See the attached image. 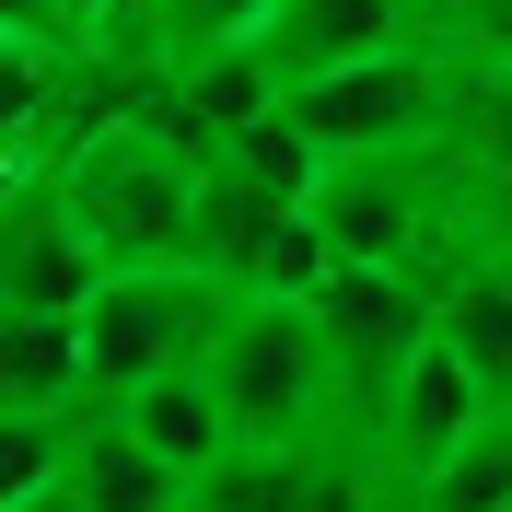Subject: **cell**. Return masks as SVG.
Segmentation results:
<instances>
[{
	"mask_svg": "<svg viewBox=\"0 0 512 512\" xmlns=\"http://www.w3.org/2000/svg\"><path fill=\"white\" fill-rule=\"evenodd\" d=\"M105 408H128V419H140V443L187 466V501H198V478H210V466L245 443V431H233V396L210 384V361H187V373H152V384H128V396H105Z\"/></svg>",
	"mask_w": 512,
	"mask_h": 512,
	"instance_id": "9",
	"label": "cell"
},
{
	"mask_svg": "<svg viewBox=\"0 0 512 512\" xmlns=\"http://www.w3.org/2000/svg\"><path fill=\"white\" fill-rule=\"evenodd\" d=\"M210 384L233 396L245 443H315L326 454V315H315V291H233L222 338H210Z\"/></svg>",
	"mask_w": 512,
	"mask_h": 512,
	"instance_id": "2",
	"label": "cell"
},
{
	"mask_svg": "<svg viewBox=\"0 0 512 512\" xmlns=\"http://www.w3.org/2000/svg\"><path fill=\"white\" fill-rule=\"evenodd\" d=\"M268 12H280V0H152L128 47H152L163 70H198V59H222V47H245Z\"/></svg>",
	"mask_w": 512,
	"mask_h": 512,
	"instance_id": "11",
	"label": "cell"
},
{
	"mask_svg": "<svg viewBox=\"0 0 512 512\" xmlns=\"http://www.w3.org/2000/svg\"><path fill=\"white\" fill-rule=\"evenodd\" d=\"M419 512H512V396L419 478Z\"/></svg>",
	"mask_w": 512,
	"mask_h": 512,
	"instance_id": "12",
	"label": "cell"
},
{
	"mask_svg": "<svg viewBox=\"0 0 512 512\" xmlns=\"http://www.w3.org/2000/svg\"><path fill=\"white\" fill-rule=\"evenodd\" d=\"M105 233L70 210L59 163H12V198H0V303H24V315H82L105 291Z\"/></svg>",
	"mask_w": 512,
	"mask_h": 512,
	"instance_id": "5",
	"label": "cell"
},
{
	"mask_svg": "<svg viewBox=\"0 0 512 512\" xmlns=\"http://www.w3.org/2000/svg\"><path fill=\"white\" fill-rule=\"evenodd\" d=\"M280 105L315 128L326 163H350V152H419V140L454 128V47L408 35V47H373V59H350V70L291 82Z\"/></svg>",
	"mask_w": 512,
	"mask_h": 512,
	"instance_id": "4",
	"label": "cell"
},
{
	"mask_svg": "<svg viewBox=\"0 0 512 512\" xmlns=\"http://www.w3.org/2000/svg\"><path fill=\"white\" fill-rule=\"evenodd\" d=\"M408 35H419V0H280L256 24V47H268V70H280V94H291V82L350 70L373 47H408Z\"/></svg>",
	"mask_w": 512,
	"mask_h": 512,
	"instance_id": "8",
	"label": "cell"
},
{
	"mask_svg": "<svg viewBox=\"0 0 512 512\" xmlns=\"http://www.w3.org/2000/svg\"><path fill=\"white\" fill-rule=\"evenodd\" d=\"M0 408H94L82 315H24V303H0Z\"/></svg>",
	"mask_w": 512,
	"mask_h": 512,
	"instance_id": "10",
	"label": "cell"
},
{
	"mask_svg": "<svg viewBox=\"0 0 512 512\" xmlns=\"http://www.w3.org/2000/svg\"><path fill=\"white\" fill-rule=\"evenodd\" d=\"M59 163V187L70 210L105 233V256H198V198H210V152H198L187 128H163V117H105L82 128Z\"/></svg>",
	"mask_w": 512,
	"mask_h": 512,
	"instance_id": "1",
	"label": "cell"
},
{
	"mask_svg": "<svg viewBox=\"0 0 512 512\" xmlns=\"http://www.w3.org/2000/svg\"><path fill=\"white\" fill-rule=\"evenodd\" d=\"M47 512H187V466L152 454L140 419L94 396V408L70 419V443H59V501Z\"/></svg>",
	"mask_w": 512,
	"mask_h": 512,
	"instance_id": "7",
	"label": "cell"
},
{
	"mask_svg": "<svg viewBox=\"0 0 512 512\" xmlns=\"http://www.w3.org/2000/svg\"><path fill=\"white\" fill-rule=\"evenodd\" d=\"M419 35L454 47L466 70H489V59H512V0H419Z\"/></svg>",
	"mask_w": 512,
	"mask_h": 512,
	"instance_id": "13",
	"label": "cell"
},
{
	"mask_svg": "<svg viewBox=\"0 0 512 512\" xmlns=\"http://www.w3.org/2000/svg\"><path fill=\"white\" fill-rule=\"evenodd\" d=\"M128 0H59V35H117Z\"/></svg>",
	"mask_w": 512,
	"mask_h": 512,
	"instance_id": "14",
	"label": "cell"
},
{
	"mask_svg": "<svg viewBox=\"0 0 512 512\" xmlns=\"http://www.w3.org/2000/svg\"><path fill=\"white\" fill-rule=\"evenodd\" d=\"M222 315H233V280H222V268H198V256H128V268H105V291L82 303L94 396H128V384H152V373L210 361Z\"/></svg>",
	"mask_w": 512,
	"mask_h": 512,
	"instance_id": "3",
	"label": "cell"
},
{
	"mask_svg": "<svg viewBox=\"0 0 512 512\" xmlns=\"http://www.w3.org/2000/svg\"><path fill=\"white\" fill-rule=\"evenodd\" d=\"M489 408H501V396H489V373L454 350L443 326H431V338H419V361H408V384L384 396V431H373V501H419V478H431V466H443V454L466 443Z\"/></svg>",
	"mask_w": 512,
	"mask_h": 512,
	"instance_id": "6",
	"label": "cell"
}]
</instances>
